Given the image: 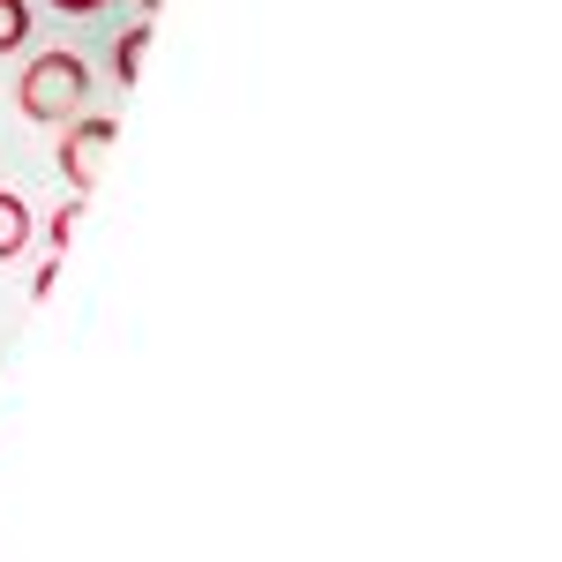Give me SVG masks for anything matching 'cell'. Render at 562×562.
Instances as JSON below:
<instances>
[{"mask_svg": "<svg viewBox=\"0 0 562 562\" xmlns=\"http://www.w3.org/2000/svg\"><path fill=\"white\" fill-rule=\"evenodd\" d=\"M15 98H23V113H31L38 128H60V121H76V113H83V98H90V68L76 60V53H38V60L23 68Z\"/></svg>", "mask_w": 562, "mask_h": 562, "instance_id": "1", "label": "cell"}, {"mask_svg": "<svg viewBox=\"0 0 562 562\" xmlns=\"http://www.w3.org/2000/svg\"><path fill=\"white\" fill-rule=\"evenodd\" d=\"M113 135H121V128H113L105 113H76V121H60V150H53V158H60V173H68L76 195L98 188V166L113 158Z\"/></svg>", "mask_w": 562, "mask_h": 562, "instance_id": "2", "label": "cell"}, {"mask_svg": "<svg viewBox=\"0 0 562 562\" xmlns=\"http://www.w3.org/2000/svg\"><path fill=\"white\" fill-rule=\"evenodd\" d=\"M23 248H31V203L0 188V262H8V256H23Z\"/></svg>", "mask_w": 562, "mask_h": 562, "instance_id": "3", "label": "cell"}, {"mask_svg": "<svg viewBox=\"0 0 562 562\" xmlns=\"http://www.w3.org/2000/svg\"><path fill=\"white\" fill-rule=\"evenodd\" d=\"M143 53H150V31H143V23H135L128 38L113 45V76H121V83H135V76H143Z\"/></svg>", "mask_w": 562, "mask_h": 562, "instance_id": "4", "label": "cell"}, {"mask_svg": "<svg viewBox=\"0 0 562 562\" xmlns=\"http://www.w3.org/2000/svg\"><path fill=\"white\" fill-rule=\"evenodd\" d=\"M23 38H31V8L23 0H0V53H15Z\"/></svg>", "mask_w": 562, "mask_h": 562, "instance_id": "5", "label": "cell"}, {"mask_svg": "<svg viewBox=\"0 0 562 562\" xmlns=\"http://www.w3.org/2000/svg\"><path fill=\"white\" fill-rule=\"evenodd\" d=\"M76 217H83V203H68V211H53V256L76 240Z\"/></svg>", "mask_w": 562, "mask_h": 562, "instance_id": "6", "label": "cell"}, {"mask_svg": "<svg viewBox=\"0 0 562 562\" xmlns=\"http://www.w3.org/2000/svg\"><path fill=\"white\" fill-rule=\"evenodd\" d=\"M53 8H60V15H98L105 0H53Z\"/></svg>", "mask_w": 562, "mask_h": 562, "instance_id": "7", "label": "cell"}, {"mask_svg": "<svg viewBox=\"0 0 562 562\" xmlns=\"http://www.w3.org/2000/svg\"><path fill=\"white\" fill-rule=\"evenodd\" d=\"M143 8H158V0H143Z\"/></svg>", "mask_w": 562, "mask_h": 562, "instance_id": "8", "label": "cell"}]
</instances>
